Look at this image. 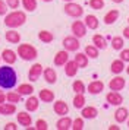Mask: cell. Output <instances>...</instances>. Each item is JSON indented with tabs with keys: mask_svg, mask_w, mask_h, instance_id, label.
Here are the masks:
<instances>
[{
	"mask_svg": "<svg viewBox=\"0 0 129 130\" xmlns=\"http://www.w3.org/2000/svg\"><path fill=\"white\" fill-rule=\"evenodd\" d=\"M38 98L43 102H53L54 101V92L50 89H41L40 94H38Z\"/></svg>",
	"mask_w": 129,
	"mask_h": 130,
	"instance_id": "obj_24",
	"label": "cell"
},
{
	"mask_svg": "<svg viewBox=\"0 0 129 130\" xmlns=\"http://www.w3.org/2000/svg\"><path fill=\"white\" fill-rule=\"evenodd\" d=\"M109 129L110 130H120V127H119V126H110Z\"/></svg>",
	"mask_w": 129,
	"mask_h": 130,
	"instance_id": "obj_46",
	"label": "cell"
},
{
	"mask_svg": "<svg viewBox=\"0 0 129 130\" xmlns=\"http://www.w3.org/2000/svg\"><path fill=\"white\" fill-rule=\"evenodd\" d=\"M98 48L95 47V45H87V47H85V54H87L88 56V59H97V57H98Z\"/></svg>",
	"mask_w": 129,
	"mask_h": 130,
	"instance_id": "obj_33",
	"label": "cell"
},
{
	"mask_svg": "<svg viewBox=\"0 0 129 130\" xmlns=\"http://www.w3.org/2000/svg\"><path fill=\"white\" fill-rule=\"evenodd\" d=\"M16 54L22 60H25V61H32V60H35L38 57L37 48L34 45H31V44H21V45H18Z\"/></svg>",
	"mask_w": 129,
	"mask_h": 130,
	"instance_id": "obj_3",
	"label": "cell"
},
{
	"mask_svg": "<svg viewBox=\"0 0 129 130\" xmlns=\"http://www.w3.org/2000/svg\"><path fill=\"white\" fill-rule=\"evenodd\" d=\"M43 75H44V80H46L47 83H50V85L56 83V80H57V73H56V70H54L53 67L44 69V70H43Z\"/></svg>",
	"mask_w": 129,
	"mask_h": 130,
	"instance_id": "obj_19",
	"label": "cell"
},
{
	"mask_svg": "<svg viewBox=\"0 0 129 130\" xmlns=\"http://www.w3.org/2000/svg\"><path fill=\"white\" fill-rule=\"evenodd\" d=\"M18 129V126L15 123H7L5 126V130H16Z\"/></svg>",
	"mask_w": 129,
	"mask_h": 130,
	"instance_id": "obj_43",
	"label": "cell"
},
{
	"mask_svg": "<svg viewBox=\"0 0 129 130\" xmlns=\"http://www.w3.org/2000/svg\"><path fill=\"white\" fill-rule=\"evenodd\" d=\"M16 118H18V123L21 124V126H23V127H29V126H31V123H32V118H31V116H29L27 111L18 112Z\"/></svg>",
	"mask_w": 129,
	"mask_h": 130,
	"instance_id": "obj_21",
	"label": "cell"
},
{
	"mask_svg": "<svg viewBox=\"0 0 129 130\" xmlns=\"http://www.w3.org/2000/svg\"><path fill=\"white\" fill-rule=\"evenodd\" d=\"M70 29H72V34L76 37V38H84V37L87 35V25L84 21H73V24L70 26Z\"/></svg>",
	"mask_w": 129,
	"mask_h": 130,
	"instance_id": "obj_6",
	"label": "cell"
},
{
	"mask_svg": "<svg viewBox=\"0 0 129 130\" xmlns=\"http://www.w3.org/2000/svg\"><path fill=\"white\" fill-rule=\"evenodd\" d=\"M47 129H48V124H47L46 120L40 118V120L35 121V130H47Z\"/></svg>",
	"mask_w": 129,
	"mask_h": 130,
	"instance_id": "obj_39",
	"label": "cell"
},
{
	"mask_svg": "<svg viewBox=\"0 0 129 130\" xmlns=\"http://www.w3.org/2000/svg\"><path fill=\"white\" fill-rule=\"evenodd\" d=\"M63 2H66V3H68V2H73V0H63Z\"/></svg>",
	"mask_w": 129,
	"mask_h": 130,
	"instance_id": "obj_51",
	"label": "cell"
},
{
	"mask_svg": "<svg viewBox=\"0 0 129 130\" xmlns=\"http://www.w3.org/2000/svg\"><path fill=\"white\" fill-rule=\"evenodd\" d=\"M6 101V94H3V91H0V104Z\"/></svg>",
	"mask_w": 129,
	"mask_h": 130,
	"instance_id": "obj_45",
	"label": "cell"
},
{
	"mask_svg": "<svg viewBox=\"0 0 129 130\" xmlns=\"http://www.w3.org/2000/svg\"><path fill=\"white\" fill-rule=\"evenodd\" d=\"M125 69H126V66H125V61H123L122 59H116V60H113V61H111L110 70H111L113 75H120Z\"/></svg>",
	"mask_w": 129,
	"mask_h": 130,
	"instance_id": "obj_18",
	"label": "cell"
},
{
	"mask_svg": "<svg viewBox=\"0 0 129 130\" xmlns=\"http://www.w3.org/2000/svg\"><path fill=\"white\" fill-rule=\"evenodd\" d=\"M106 101L110 104V105H122L123 102V96L120 95V92H117V91H110L109 94H107V96H106Z\"/></svg>",
	"mask_w": 129,
	"mask_h": 130,
	"instance_id": "obj_9",
	"label": "cell"
},
{
	"mask_svg": "<svg viewBox=\"0 0 129 130\" xmlns=\"http://www.w3.org/2000/svg\"><path fill=\"white\" fill-rule=\"evenodd\" d=\"M40 107V98H37L34 95H28V100L25 101V108L27 111H37Z\"/></svg>",
	"mask_w": 129,
	"mask_h": 130,
	"instance_id": "obj_14",
	"label": "cell"
},
{
	"mask_svg": "<svg viewBox=\"0 0 129 130\" xmlns=\"http://www.w3.org/2000/svg\"><path fill=\"white\" fill-rule=\"evenodd\" d=\"M27 22V15L25 12L21 10H13L9 15H5V25L7 28H18V26H22Z\"/></svg>",
	"mask_w": 129,
	"mask_h": 130,
	"instance_id": "obj_2",
	"label": "cell"
},
{
	"mask_svg": "<svg viewBox=\"0 0 129 130\" xmlns=\"http://www.w3.org/2000/svg\"><path fill=\"white\" fill-rule=\"evenodd\" d=\"M43 2H46V3H48V2H53V0H43Z\"/></svg>",
	"mask_w": 129,
	"mask_h": 130,
	"instance_id": "obj_49",
	"label": "cell"
},
{
	"mask_svg": "<svg viewBox=\"0 0 129 130\" xmlns=\"http://www.w3.org/2000/svg\"><path fill=\"white\" fill-rule=\"evenodd\" d=\"M120 59L125 63H129V48H122L120 50Z\"/></svg>",
	"mask_w": 129,
	"mask_h": 130,
	"instance_id": "obj_40",
	"label": "cell"
},
{
	"mask_svg": "<svg viewBox=\"0 0 129 130\" xmlns=\"http://www.w3.org/2000/svg\"><path fill=\"white\" fill-rule=\"evenodd\" d=\"M7 9H9L7 3L3 2V0H0V16H5L6 13H7Z\"/></svg>",
	"mask_w": 129,
	"mask_h": 130,
	"instance_id": "obj_41",
	"label": "cell"
},
{
	"mask_svg": "<svg viewBox=\"0 0 129 130\" xmlns=\"http://www.w3.org/2000/svg\"><path fill=\"white\" fill-rule=\"evenodd\" d=\"M6 3H7L9 9H18L21 2H19V0H6Z\"/></svg>",
	"mask_w": 129,
	"mask_h": 130,
	"instance_id": "obj_42",
	"label": "cell"
},
{
	"mask_svg": "<svg viewBox=\"0 0 129 130\" xmlns=\"http://www.w3.org/2000/svg\"><path fill=\"white\" fill-rule=\"evenodd\" d=\"M63 47L66 51H69V53H75L79 50L81 47V44H79V38H76L75 35H69V37H64L63 38Z\"/></svg>",
	"mask_w": 129,
	"mask_h": 130,
	"instance_id": "obj_5",
	"label": "cell"
},
{
	"mask_svg": "<svg viewBox=\"0 0 129 130\" xmlns=\"http://www.w3.org/2000/svg\"><path fill=\"white\" fill-rule=\"evenodd\" d=\"M16 112V104L13 102H2L0 104V114L2 116H12Z\"/></svg>",
	"mask_w": 129,
	"mask_h": 130,
	"instance_id": "obj_15",
	"label": "cell"
},
{
	"mask_svg": "<svg viewBox=\"0 0 129 130\" xmlns=\"http://www.w3.org/2000/svg\"><path fill=\"white\" fill-rule=\"evenodd\" d=\"M84 117H78L75 120H72V129L73 130H82L84 129Z\"/></svg>",
	"mask_w": 129,
	"mask_h": 130,
	"instance_id": "obj_38",
	"label": "cell"
},
{
	"mask_svg": "<svg viewBox=\"0 0 129 130\" xmlns=\"http://www.w3.org/2000/svg\"><path fill=\"white\" fill-rule=\"evenodd\" d=\"M85 96H84V94H76L75 98H73V107L75 108H78V110H82L84 107H85Z\"/></svg>",
	"mask_w": 129,
	"mask_h": 130,
	"instance_id": "obj_32",
	"label": "cell"
},
{
	"mask_svg": "<svg viewBox=\"0 0 129 130\" xmlns=\"http://www.w3.org/2000/svg\"><path fill=\"white\" fill-rule=\"evenodd\" d=\"M129 114H128V108H125V107H117V110L114 111V120H116L119 124L125 123L126 120H128Z\"/></svg>",
	"mask_w": 129,
	"mask_h": 130,
	"instance_id": "obj_16",
	"label": "cell"
},
{
	"mask_svg": "<svg viewBox=\"0 0 129 130\" xmlns=\"http://www.w3.org/2000/svg\"><path fill=\"white\" fill-rule=\"evenodd\" d=\"M63 9H64V13L68 16H70V18L78 19L84 15V7L81 5H78V3H73V2H68Z\"/></svg>",
	"mask_w": 129,
	"mask_h": 130,
	"instance_id": "obj_4",
	"label": "cell"
},
{
	"mask_svg": "<svg viewBox=\"0 0 129 130\" xmlns=\"http://www.w3.org/2000/svg\"><path fill=\"white\" fill-rule=\"evenodd\" d=\"M126 123H128V129H129V117H128V120H126Z\"/></svg>",
	"mask_w": 129,
	"mask_h": 130,
	"instance_id": "obj_50",
	"label": "cell"
},
{
	"mask_svg": "<svg viewBox=\"0 0 129 130\" xmlns=\"http://www.w3.org/2000/svg\"><path fill=\"white\" fill-rule=\"evenodd\" d=\"M122 32H123V38H128L129 40V25L126 26V28H123Z\"/></svg>",
	"mask_w": 129,
	"mask_h": 130,
	"instance_id": "obj_44",
	"label": "cell"
},
{
	"mask_svg": "<svg viewBox=\"0 0 129 130\" xmlns=\"http://www.w3.org/2000/svg\"><path fill=\"white\" fill-rule=\"evenodd\" d=\"M111 47H113V50H116V51L122 50V48L125 47V40H123V37H113V38H111Z\"/></svg>",
	"mask_w": 129,
	"mask_h": 130,
	"instance_id": "obj_31",
	"label": "cell"
},
{
	"mask_svg": "<svg viewBox=\"0 0 129 130\" xmlns=\"http://www.w3.org/2000/svg\"><path fill=\"white\" fill-rule=\"evenodd\" d=\"M53 110H54V112L57 114V116H66V114H69V107H68V104L64 102V101L59 100L56 101L54 104H53Z\"/></svg>",
	"mask_w": 129,
	"mask_h": 130,
	"instance_id": "obj_11",
	"label": "cell"
},
{
	"mask_svg": "<svg viewBox=\"0 0 129 130\" xmlns=\"http://www.w3.org/2000/svg\"><path fill=\"white\" fill-rule=\"evenodd\" d=\"M84 22H85V25H87V28H89V29H97L98 25H100L98 18L94 16V15H87L85 19H84Z\"/></svg>",
	"mask_w": 129,
	"mask_h": 130,
	"instance_id": "obj_25",
	"label": "cell"
},
{
	"mask_svg": "<svg viewBox=\"0 0 129 130\" xmlns=\"http://www.w3.org/2000/svg\"><path fill=\"white\" fill-rule=\"evenodd\" d=\"M111 2H114V3H123L125 0H111Z\"/></svg>",
	"mask_w": 129,
	"mask_h": 130,
	"instance_id": "obj_47",
	"label": "cell"
},
{
	"mask_svg": "<svg viewBox=\"0 0 129 130\" xmlns=\"http://www.w3.org/2000/svg\"><path fill=\"white\" fill-rule=\"evenodd\" d=\"M125 86H126V80H125L120 75H116V76L109 82V88H110V91H117V92H120Z\"/></svg>",
	"mask_w": 129,
	"mask_h": 130,
	"instance_id": "obj_7",
	"label": "cell"
},
{
	"mask_svg": "<svg viewBox=\"0 0 129 130\" xmlns=\"http://www.w3.org/2000/svg\"><path fill=\"white\" fill-rule=\"evenodd\" d=\"M38 40L44 44H50V42L54 40V35H53L50 31H40L38 32Z\"/></svg>",
	"mask_w": 129,
	"mask_h": 130,
	"instance_id": "obj_29",
	"label": "cell"
},
{
	"mask_svg": "<svg viewBox=\"0 0 129 130\" xmlns=\"http://www.w3.org/2000/svg\"><path fill=\"white\" fill-rule=\"evenodd\" d=\"M128 24H129V18H128Z\"/></svg>",
	"mask_w": 129,
	"mask_h": 130,
	"instance_id": "obj_52",
	"label": "cell"
},
{
	"mask_svg": "<svg viewBox=\"0 0 129 130\" xmlns=\"http://www.w3.org/2000/svg\"><path fill=\"white\" fill-rule=\"evenodd\" d=\"M78 69H79V66L76 64L75 60H68V63L64 64V73H66V76H69V77L76 76Z\"/></svg>",
	"mask_w": 129,
	"mask_h": 130,
	"instance_id": "obj_17",
	"label": "cell"
},
{
	"mask_svg": "<svg viewBox=\"0 0 129 130\" xmlns=\"http://www.w3.org/2000/svg\"><path fill=\"white\" fill-rule=\"evenodd\" d=\"M73 60L76 61V64L79 66V69H84V67L88 66V56L85 53H76Z\"/></svg>",
	"mask_w": 129,
	"mask_h": 130,
	"instance_id": "obj_27",
	"label": "cell"
},
{
	"mask_svg": "<svg viewBox=\"0 0 129 130\" xmlns=\"http://www.w3.org/2000/svg\"><path fill=\"white\" fill-rule=\"evenodd\" d=\"M22 6L27 12H34L37 9V0H22Z\"/></svg>",
	"mask_w": 129,
	"mask_h": 130,
	"instance_id": "obj_35",
	"label": "cell"
},
{
	"mask_svg": "<svg viewBox=\"0 0 129 130\" xmlns=\"http://www.w3.org/2000/svg\"><path fill=\"white\" fill-rule=\"evenodd\" d=\"M68 60H69V51H66V50H62V51H57L56 56H54V66H64L68 63Z\"/></svg>",
	"mask_w": 129,
	"mask_h": 130,
	"instance_id": "obj_12",
	"label": "cell"
},
{
	"mask_svg": "<svg viewBox=\"0 0 129 130\" xmlns=\"http://www.w3.org/2000/svg\"><path fill=\"white\" fill-rule=\"evenodd\" d=\"M72 89H73L75 94H84L87 91V86H85V83L82 82V80H75V82L72 83Z\"/></svg>",
	"mask_w": 129,
	"mask_h": 130,
	"instance_id": "obj_34",
	"label": "cell"
},
{
	"mask_svg": "<svg viewBox=\"0 0 129 130\" xmlns=\"http://www.w3.org/2000/svg\"><path fill=\"white\" fill-rule=\"evenodd\" d=\"M93 44L98 48V50H106V48H107V41H106V38L103 35H100V34H95V35L93 37Z\"/></svg>",
	"mask_w": 129,
	"mask_h": 130,
	"instance_id": "obj_26",
	"label": "cell"
},
{
	"mask_svg": "<svg viewBox=\"0 0 129 130\" xmlns=\"http://www.w3.org/2000/svg\"><path fill=\"white\" fill-rule=\"evenodd\" d=\"M5 37L10 44H18V42L21 41V35H19V32H16L15 29H9L7 32H6Z\"/></svg>",
	"mask_w": 129,
	"mask_h": 130,
	"instance_id": "obj_28",
	"label": "cell"
},
{
	"mask_svg": "<svg viewBox=\"0 0 129 130\" xmlns=\"http://www.w3.org/2000/svg\"><path fill=\"white\" fill-rule=\"evenodd\" d=\"M16 92H19L22 96L23 95H32V92H34V86L29 85V83H22V85H19V88H18Z\"/></svg>",
	"mask_w": 129,
	"mask_h": 130,
	"instance_id": "obj_30",
	"label": "cell"
},
{
	"mask_svg": "<svg viewBox=\"0 0 129 130\" xmlns=\"http://www.w3.org/2000/svg\"><path fill=\"white\" fill-rule=\"evenodd\" d=\"M16 80H18L16 72L13 70V67H10V64L0 67V88L12 89L16 85Z\"/></svg>",
	"mask_w": 129,
	"mask_h": 130,
	"instance_id": "obj_1",
	"label": "cell"
},
{
	"mask_svg": "<svg viewBox=\"0 0 129 130\" xmlns=\"http://www.w3.org/2000/svg\"><path fill=\"white\" fill-rule=\"evenodd\" d=\"M125 70H126V73H128V75H129V66H128V67H126V69H125Z\"/></svg>",
	"mask_w": 129,
	"mask_h": 130,
	"instance_id": "obj_48",
	"label": "cell"
},
{
	"mask_svg": "<svg viewBox=\"0 0 129 130\" xmlns=\"http://www.w3.org/2000/svg\"><path fill=\"white\" fill-rule=\"evenodd\" d=\"M43 66L40 64V63H35V64H32L31 67H29V72H28V79L31 80V82H37L38 79H40V76L43 75Z\"/></svg>",
	"mask_w": 129,
	"mask_h": 130,
	"instance_id": "obj_8",
	"label": "cell"
},
{
	"mask_svg": "<svg viewBox=\"0 0 129 130\" xmlns=\"http://www.w3.org/2000/svg\"><path fill=\"white\" fill-rule=\"evenodd\" d=\"M22 98V95L19 94V92H9V94H6V101H9V102H13V104H16L19 102Z\"/></svg>",
	"mask_w": 129,
	"mask_h": 130,
	"instance_id": "obj_36",
	"label": "cell"
},
{
	"mask_svg": "<svg viewBox=\"0 0 129 130\" xmlns=\"http://www.w3.org/2000/svg\"><path fill=\"white\" fill-rule=\"evenodd\" d=\"M0 61H2V57H0Z\"/></svg>",
	"mask_w": 129,
	"mask_h": 130,
	"instance_id": "obj_53",
	"label": "cell"
},
{
	"mask_svg": "<svg viewBox=\"0 0 129 130\" xmlns=\"http://www.w3.org/2000/svg\"><path fill=\"white\" fill-rule=\"evenodd\" d=\"M88 5L91 6V9H95V10H101L104 7V0H89Z\"/></svg>",
	"mask_w": 129,
	"mask_h": 130,
	"instance_id": "obj_37",
	"label": "cell"
},
{
	"mask_svg": "<svg viewBox=\"0 0 129 130\" xmlns=\"http://www.w3.org/2000/svg\"><path fill=\"white\" fill-rule=\"evenodd\" d=\"M119 15H120V13H119L117 9H111V10H109V12L104 15V24L106 25H113L117 19H119Z\"/></svg>",
	"mask_w": 129,
	"mask_h": 130,
	"instance_id": "obj_22",
	"label": "cell"
},
{
	"mask_svg": "<svg viewBox=\"0 0 129 130\" xmlns=\"http://www.w3.org/2000/svg\"><path fill=\"white\" fill-rule=\"evenodd\" d=\"M81 116L87 120H91V118H95L98 116V111H97L95 107H84L81 111Z\"/></svg>",
	"mask_w": 129,
	"mask_h": 130,
	"instance_id": "obj_23",
	"label": "cell"
},
{
	"mask_svg": "<svg viewBox=\"0 0 129 130\" xmlns=\"http://www.w3.org/2000/svg\"><path fill=\"white\" fill-rule=\"evenodd\" d=\"M56 129L57 130H69L72 129V118L68 116H62V118H59V121L56 123Z\"/></svg>",
	"mask_w": 129,
	"mask_h": 130,
	"instance_id": "obj_20",
	"label": "cell"
},
{
	"mask_svg": "<svg viewBox=\"0 0 129 130\" xmlns=\"http://www.w3.org/2000/svg\"><path fill=\"white\" fill-rule=\"evenodd\" d=\"M2 60L5 61L6 64H15L18 60V56L16 53L10 50V48H5L3 51H2Z\"/></svg>",
	"mask_w": 129,
	"mask_h": 130,
	"instance_id": "obj_10",
	"label": "cell"
},
{
	"mask_svg": "<svg viewBox=\"0 0 129 130\" xmlns=\"http://www.w3.org/2000/svg\"><path fill=\"white\" fill-rule=\"evenodd\" d=\"M87 91L93 95L101 94V91H104V82H101V80H93L87 86Z\"/></svg>",
	"mask_w": 129,
	"mask_h": 130,
	"instance_id": "obj_13",
	"label": "cell"
}]
</instances>
